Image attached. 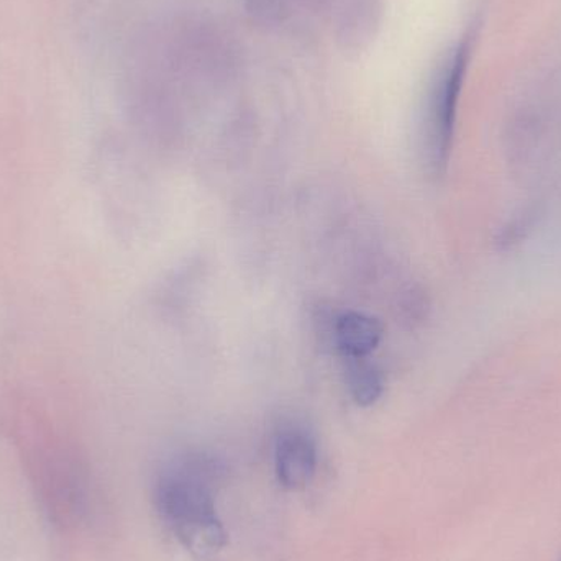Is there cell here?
I'll return each mask as SVG.
<instances>
[{"label": "cell", "instance_id": "1", "mask_svg": "<svg viewBox=\"0 0 561 561\" xmlns=\"http://www.w3.org/2000/svg\"><path fill=\"white\" fill-rule=\"evenodd\" d=\"M222 463L206 454L174 458L161 471L154 488L158 514L184 549L201 559L222 552L227 534L217 516L216 491Z\"/></svg>", "mask_w": 561, "mask_h": 561}, {"label": "cell", "instance_id": "2", "mask_svg": "<svg viewBox=\"0 0 561 561\" xmlns=\"http://www.w3.org/2000/svg\"><path fill=\"white\" fill-rule=\"evenodd\" d=\"M474 33L468 32L460 43L450 49L447 58L442 62L427 108V141L428 164L435 173H442L447 167L454 144L455 122H457L458 101L463 89L465 76L470 65L473 51Z\"/></svg>", "mask_w": 561, "mask_h": 561}, {"label": "cell", "instance_id": "3", "mask_svg": "<svg viewBox=\"0 0 561 561\" xmlns=\"http://www.w3.org/2000/svg\"><path fill=\"white\" fill-rule=\"evenodd\" d=\"M275 470L286 490H304L317 470V444L300 425L280 428L275 440Z\"/></svg>", "mask_w": 561, "mask_h": 561}, {"label": "cell", "instance_id": "4", "mask_svg": "<svg viewBox=\"0 0 561 561\" xmlns=\"http://www.w3.org/2000/svg\"><path fill=\"white\" fill-rule=\"evenodd\" d=\"M382 332V323L376 317L350 310L336 317L333 340L343 358H368L381 343Z\"/></svg>", "mask_w": 561, "mask_h": 561}, {"label": "cell", "instance_id": "5", "mask_svg": "<svg viewBox=\"0 0 561 561\" xmlns=\"http://www.w3.org/2000/svg\"><path fill=\"white\" fill-rule=\"evenodd\" d=\"M346 385L353 401L363 408L378 402L385 392L382 373L366 358L346 359Z\"/></svg>", "mask_w": 561, "mask_h": 561}, {"label": "cell", "instance_id": "6", "mask_svg": "<svg viewBox=\"0 0 561 561\" xmlns=\"http://www.w3.org/2000/svg\"><path fill=\"white\" fill-rule=\"evenodd\" d=\"M559 561H561V559Z\"/></svg>", "mask_w": 561, "mask_h": 561}]
</instances>
